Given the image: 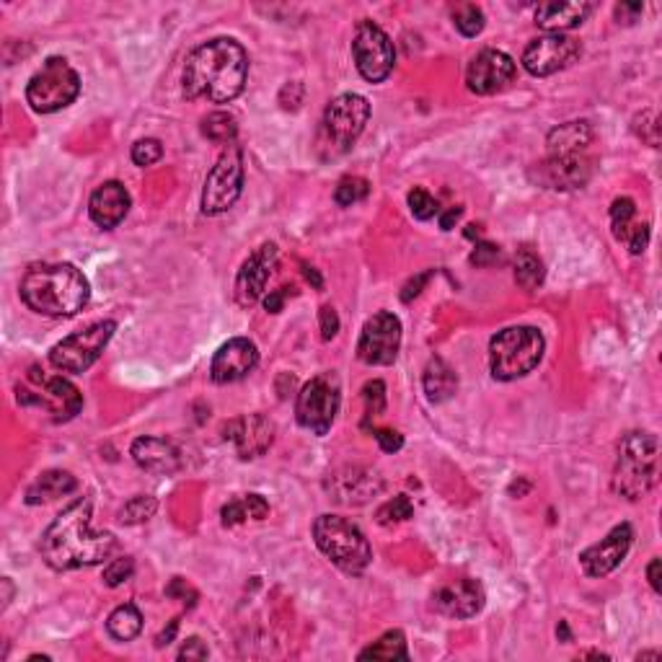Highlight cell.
<instances>
[{
	"label": "cell",
	"instance_id": "f907efd6",
	"mask_svg": "<svg viewBox=\"0 0 662 662\" xmlns=\"http://www.w3.org/2000/svg\"><path fill=\"white\" fill-rule=\"evenodd\" d=\"M288 290L293 288H280V290H272V293L264 298V308H267L269 313H280L282 306H285V298H288Z\"/></svg>",
	"mask_w": 662,
	"mask_h": 662
},
{
	"label": "cell",
	"instance_id": "681fc988",
	"mask_svg": "<svg viewBox=\"0 0 662 662\" xmlns=\"http://www.w3.org/2000/svg\"><path fill=\"white\" fill-rule=\"evenodd\" d=\"M642 11V3H621V6H616V19H619V24H634L642 16Z\"/></svg>",
	"mask_w": 662,
	"mask_h": 662
},
{
	"label": "cell",
	"instance_id": "680465c9",
	"mask_svg": "<svg viewBox=\"0 0 662 662\" xmlns=\"http://www.w3.org/2000/svg\"><path fill=\"white\" fill-rule=\"evenodd\" d=\"M637 660H660V652H642L637 655Z\"/></svg>",
	"mask_w": 662,
	"mask_h": 662
},
{
	"label": "cell",
	"instance_id": "ab89813d",
	"mask_svg": "<svg viewBox=\"0 0 662 662\" xmlns=\"http://www.w3.org/2000/svg\"><path fill=\"white\" fill-rule=\"evenodd\" d=\"M637 220V205H634V200L631 197H619V200L613 202L611 205V228H613V236L621 238L624 236V231L629 228L631 223Z\"/></svg>",
	"mask_w": 662,
	"mask_h": 662
},
{
	"label": "cell",
	"instance_id": "cb8c5ba5",
	"mask_svg": "<svg viewBox=\"0 0 662 662\" xmlns=\"http://www.w3.org/2000/svg\"><path fill=\"white\" fill-rule=\"evenodd\" d=\"M127 213H130V192L125 189V184L104 182L91 194L88 215H91V220H94L99 228H104V231L117 228V225L127 218Z\"/></svg>",
	"mask_w": 662,
	"mask_h": 662
},
{
	"label": "cell",
	"instance_id": "d6986e66",
	"mask_svg": "<svg viewBox=\"0 0 662 662\" xmlns=\"http://www.w3.org/2000/svg\"><path fill=\"white\" fill-rule=\"evenodd\" d=\"M631 541H634V531H631L629 523L616 525L611 533H608L603 541L588 546V549L580 554L582 572L588 577H606L611 575L613 569L619 567L626 559L631 549Z\"/></svg>",
	"mask_w": 662,
	"mask_h": 662
},
{
	"label": "cell",
	"instance_id": "8992f818",
	"mask_svg": "<svg viewBox=\"0 0 662 662\" xmlns=\"http://www.w3.org/2000/svg\"><path fill=\"white\" fill-rule=\"evenodd\" d=\"M313 541L321 554L331 559L347 575H363L368 564L373 562V549H370L365 533L339 515H321L313 523Z\"/></svg>",
	"mask_w": 662,
	"mask_h": 662
},
{
	"label": "cell",
	"instance_id": "f35d334b",
	"mask_svg": "<svg viewBox=\"0 0 662 662\" xmlns=\"http://www.w3.org/2000/svg\"><path fill=\"white\" fill-rule=\"evenodd\" d=\"M412 515H414L412 500H409L406 494H399V497H394V500L386 502V505L378 510V523L396 525V523H404V520H409Z\"/></svg>",
	"mask_w": 662,
	"mask_h": 662
},
{
	"label": "cell",
	"instance_id": "f5cc1de1",
	"mask_svg": "<svg viewBox=\"0 0 662 662\" xmlns=\"http://www.w3.org/2000/svg\"><path fill=\"white\" fill-rule=\"evenodd\" d=\"M647 580H650V585H652V590H655V593H662V585H660V559H652L650 562V567H647Z\"/></svg>",
	"mask_w": 662,
	"mask_h": 662
},
{
	"label": "cell",
	"instance_id": "5b68a950",
	"mask_svg": "<svg viewBox=\"0 0 662 662\" xmlns=\"http://www.w3.org/2000/svg\"><path fill=\"white\" fill-rule=\"evenodd\" d=\"M544 350V334L536 326H510L489 342V370L497 381H518L538 368Z\"/></svg>",
	"mask_w": 662,
	"mask_h": 662
},
{
	"label": "cell",
	"instance_id": "db71d44e",
	"mask_svg": "<svg viewBox=\"0 0 662 662\" xmlns=\"http://www.w3.org/2000/svg\"><path fill=\"white\" fill-rule=\"evenodd\" d=\"M461 218H463V207H450L448 213L440 218V228H443V231H450V228H453V225H456Z\"/></svg>",
	"mask_w": 662,
	"mask_h": 662
},
{
	"label": "cell",
	"instance_id": "7a4b0ae2",
	"mask_svg": "<svg viewBox=\"0 0 662 662\" xmlns=\"http://www.w3.org/2000/svg\"><path fill=\"white\" fill-rule=\"evenodd\" d=\"M249 78V55L236 39L218 37L189 52L184 63L182 88L192 101L228 104L236 99Z\"/></svg>",
	"mask_w": 662,
	"mask_h": 662
},
{
	"label": "cell",
	"instance_id": "7bdbcfd3",
	"mask_svg": "<svg viewBox=\"0 0 662 662\" xmlns=\"http://www.w3.org/2000/svg\"><path fill=\"white\" fill-rule=\"evenodd\" d=\"M132 575H135V562H132L130 556H119V559H112L107 569H104V582H107L109 588H119Z\"/></svg>",
	"mask_w": 662,
	"mask_h": 662
},
{
	"label": "cell",
	"instance_id": "f546056e",
	"mask_svg": "<svg viewBox=\"0 0 662 662\" xmlns=\"http://www.w3.org/2000/svg\"><path fill=\"white\" fill-rule=\"evenodd\" d=\"M269 515V505L262 494H246L241 500H233L220 510V518H223L225 528H233V525L244 523V520H264Z\"/></svg>",
	"mask_w": 662,
	"mask_h": 662
},
{
	"label": "cell",
	"instance_id": "bcb514c9",
	"mask_svg": "<svg viewBox=\"0 0 662 662\" xmlns=\"http://www.w3.org/2000/svg\"><path fill=\"white\" fill-rule=\"evenodd\" d=\"M373 438L378 440L381 450H386V453H399L404 448V435H399L396 430H373Z\"/></svg>",
	"mask_w": 662,
	"mask_h": 662
},
{
	"label": "cell",
	"instance_id": "5bb4252c",
	"mask_svg": "<svg viewBox=\"0 0 662 662\" xmlns=\"http://www.w3.org/2000/svg\"><path fill=\"white\" fill-rule=\"evenodd\" d=\"M370 119V104L365 96L360 94H342L337 99L329 101V107L324 112V132L329 140L339 148H350L360 135H363L365 125Z\"/></svg>",
	"mask_w": 662,
	"mask_h": 662
},
{
	"label": "cell",
	"instance_id": "9f6ffc18",
	"mask_svg": "<svg viewBox=\"0 0 662 662\" xmlns=\"http://www.w3.org/2000/svg\"><path fill=\"white\" fill-rule=\"evenodd\" d=\"M176 629H179V619H174V621H171L169 631H163L161 637H158V647H163V644H171V639H174Z\"/></svg>",
	"mask_w": 662,
	"mask_h": 662
},
{
	"label": "cell",
	"instance_id": "484cf974",
	"mask_svg": "<svg viewBox=\"0 0 662 662\" xmlns=\"http://www.w3.org/2000/svg\"><path fill=\"white\" fill-rule=\"evenodd\" d=\"M590 13V3H544L536 8V24L546 29V34H564L585 24Z\"/></svg>",
	"mask_w": 662,
	"mask_h": 662
},
{
	"label": "cell",
	"instance_id": "9c48e42d",
	"mask_svg": "<svg viewBox=\"0 0 662 662\" xmlns=\"http://www.w3.org/2000/svg\"><path fill=\"white\" fill-rule=\"evenodd\" d=\"M114 331H117L114 321H96L88 329L75 331L52 347L50 363L63 373H86L99 360L101 352L107 350Z\"/></svg>",
	"mask_w": 662,
	"mask_h": 662
},
{
	"label": "cell",
	"instance_id": "44dd1931",
	"mask_svg": "<svg viewBox=\"0 0 662 662\" xmlns=\"http://www.w3.org/2000/svg\"><path fill=\"white\" fill-rule=\"evenodd\" d=\"M326 489L337 502L342 505H365L381 494L383 479L375 471L360 469V466H344V469L334 471L326 481Z\"/></svg>",
	"mask_w": 662,
	"mask_h": 662
},
{
	"label": "cell",
	"instance_id": "3957f363",
	"mask_svg": "<svg viewBox=\"0 0 662 662\" xmlns=\"http://www.w3.org/2000/svg\"><path fill=\"white\" fill-rule=\"evenodd\" d=\"M21 300L42 316H75L91 298L86 275L73 264H34L21 280Z\"/></svg>",
	"mask_w": 662,
	"mask_h": 662
},
{
	"label": "cell",
	"instance_id": "7402d4cb",
	"mask_svg": "<svg viewBox=\"0 0 662 662\" xmlns=\"http://www.w3.org/2000/svg\"><path fill=\"white\" fill-rule=\"evenodd\" d=\"M533 182L546 189H577L585 187L593 176V161L582 156L567 158H546L544 163H536L531 171Z\"/></svg>",
	"mask_w": 662,
	"mask_h": 662
},
{
	"label": "cell",
	"instance_id": "52a82bcc",
	"mask_svg": "<svg viewBox=\"0 0 662 662\" xmlns=\"http://www.w3.org/2000/svg\"><path fill=\"white\" fill-rule=\"evenodd\" d=\"M81 94V75L70 68L65 57H50L32 81L26 83V104L39 114H52L70 107Z\"/></svg>",
	"mask_w": 662,
	"mask_h": 662
},
{
	"label": "cell",
	"instance_id": "4fadbf2b",
	"mask_svg": "<svg viewBox=\"0 0 662 662\" xmlns=\"http://www.w3.org/2000/svg\"><path fill=\"white\" fill-rule=\"evenodd\" d=\"M399 347L401 321L391 311H381L365 321L360 342H357V357L365 365H394Z\"/></svg>",
	"mask_w": 662,
	"mask_h": 662
},
{
	"label": "cell",
	"instance_id": "1f68e13d",
	"mask_svg": "<svg viewBox=\"0 0 662 662\" xmlns=\"http://www.w3.org/2000/svg\"><path fill=\"white\" fill-rule=\"evenodd\" d=\"M360 660H381V662H394V660H409V650H406V639L399 629L386 631L378 642H373L368 650L360 652Z\"/></svg>",
	"mask_w": 662,
	"mask_h": 662
},
{
	"label": "cell",
	"instance_id": "7dc6e473",
	"mask_svg": "<svg viewBox=\"0 0 662 662\" xmlns=\"http://www.w3.org/2000/svg\"><path fill=\"white\" fill-rule=\"evenodd\" d=\"M319 321H321V337H324L326 342H329V339L337 337V331H339V316H337V311H334V308H331V306H324V308H321Z\"/></svg>",
	"mask_w": 662,
	"mask_h": 662
},
{
	"label": "cell",
	"instance_id": "ba28073f",
	"mask_svg": "<svg viewBox=\"0 0 662 662\" xmlns=\"http://www.w3.org/2000/svg\"><path fill=\"white\" fill-rule=\"evenodd\" d=\"M339 404H342V386L334 370L321 373L300 388L298 401H295V419L303 430L324 438L337 419Z\"/></svg>",
	"mask_w": 662,
	"mask_h": 662
},
{
	"label": "cell",
	"instance_id": "277c9868",
	"mask_svg": "<svg viewBox=\"0 0 662 662\" xmlns=\"http://www.w3.org/2000/svg\"><path fill=\"white\" fill-rule=\"evenodd\" d=\"M660 476V443L652 432H629L619 443L613 466V492L634 502L650 492Z\"/></svg>",
	"mask_w": 662,
	"mask_h": 662
},
{
	"label": "cell",
	"instance_id": "603a6c76",
	"mask_svg": "<svg viewBox=\"0 0 662 662\" xmlns=\"http://www.w3.org/2000/svg\"><path fill=\"white\" fill-rule=\"evenodd\" d=\"M432 608L448 619H471L484 608V590L479 582L469 577L448 582L432 593Z\"/></svg>",
	"mask_w": 662,
	"mask_h": 662
},
{
	"label": "cell",
	"instance_id": "e0dca14e",
	"mask_svg": "<svg viewBox=\"0 0 662 662\" xmlns=\"http://www.w3.org/2000/svg\"><path fill=\"white\" fill-rule=\"evenodd\" d=\"M223 438L236 445V453L244 461L264 456L272 443H275V422L264 414H244V417L231 419L223 427Z\"/></svg>",
	"mask_w": 662,
	"mask_h": 662
},
{
	"label": "cell",
	"instance_id": "74e56055",
	"mask_svg": "<svg viewBox=\"0 0 662 662\" xmlns=\"http://www.w3.org/2000/svg\"><path fill=\"white\" fill-rule=\"evenodd\" d=\"M365 399V427L370 425V419H378L386 412V383L383 381H370L363 388Z\"/></svg>",
	"mask_w": 662,
	"mask_h": 662
},
{
	"label": "cell",
	"instance_id": "83f0119b",
	"mask_svg": "<svg viewBox=\"0 0 662 662\" xmlns=\"http://www.w3.org/2000/svg\"><path fill=\"white\" fill-rule=\"evenodd\" d=\"M78 489V481L73 474L60 469L44 471L34 479V484L26 489V505H44V502H52L57 497H65V494L75 492Z\"/></svg>",
	"mask_w": 662,
	"mask_h": 662
},
{
	"label": "cell",
	"instance_id": "d6a6232c",
	"mask_svg": "<svg viewBox=\"0 0 662 662\" xmlns=\"http://www.w3.org/2000/svg\"><path fill=\"white\" fill-rule=\"evenodd\" d=\"M544 262L531 249H520L515 257V282L523 290H536L544 282Z\"/></svg>",
	"mask_w": 662,
	"mask_h": 662
},
{
	"label": "cell",
	"instance_id": "6da1fadb",
	"mask_svg": "<svg viewBox=\"0 0 662 662\" xmlns=\"http://www.w3.org/2000/svg\"><path fill=\"white\" fill-rule=\"evenodd\" d=\"M39 551L47 567L55 572H70L109 559L117 551V538L91 528V497H81L47 525Z\"/></svg>",
	"mask_w": 662,
	"mask_h": 662
},
{
	"label": "cell",
	"instance_id": "ac0fdd59",
	"mask_svg": "<svg viewBox=\"0 0 662 662\" xmlns=\"http://www.w3.org/2000/svg\"><path fill=\"white\" fill-rule=\"evenodd\" d=\"M277 267V246L262 244L244 264L236 275V303L241 308H251L267 290V282Z\"/></svg>",
	"mask_w": 662,
	"mask_h": 662
},
{
	"label": "cell",
	"instance_id": "816d5d0a",
	"mask_svg": "<svg viewBox=\"0 0 662 662\" xmlns=\"http://www.w3.org/2000/svg\"><path fill=\"white\" fill-rule=\"evenodd\" d=\"M430 275H432V272H422V275H419V277L409 280V285H406L404 293H401V300H404V303H409V300H412V298H417V295L422 293V285H425V282L430 280Z\"/></svg>",
	"mask_w": 662,
	"mask_h": 662
},
{
	"label": "cell",
	"instance_id": "836d02e7",
	"mask_svg": "<svg viewBox=\"0 0 662 662\" xmlns=\"http://www.w3.org/2000/svg\"><path fill=\"white\" fill-rule=\"evenodd\" d=\"M202 135L213 143H233L238 135L236 117L231 112H213L202 119Z\"/></svg>",
	"mask_w": 662,
	"mask_h": 662
},
{
	"label": "cell",
	"instance_id": "ee69618b",
	"mask_svg": "<svg viewBox=\"0 0 662 662\" xmlns=\"http://www.w3.org/2000/svg\"><path fill=\"white\" fill-rule=\"evenodd\" d=\"M619 241H624L626 249H629L634 257H639V254H644L647 244H650V225L637 223V220H634V223L626 228L624 236H621Z\"/></svg>",
	"mask_w": 662,
	"mask_h": 662
},
{
	"label": "cell",
	"instance_id": "9a60e30c",
	"mask_svg": "<svg viewBox=\"0 0 662 662\" xmlns=\"http://www.w3.org/2000/svg\"><path fill=\"white\" fill-rule=\"evenodd\" d=\"M582 55V44L567 34H544L533 39L523 52V68L536 78H549L569 68Z\"/></svg>",
	"mask_w": 662,
	"mask_h": 662
},
{
	"label": "cell",
	"instance_id": "b9f144b4",
	"mask_svg": "<svg viewBox=\"0 0 662 662\" xmlns=\"http://www.w3.org/2000/svg\"><path fill=\"white\" fill-rule=\"evenodd\" d=\"M163 158V145L156 138H143L132 145V163L145 169V166H153Z\"/></svg>",
	"mask_w": 662,
	"mask_h": 662
},
{
	"label": "cell",
	"instance_id": "8fae6325",
	"mask_svg": "<svg viewBox=\"0 0 662 662\" xmlns=\"http://www.w3.org/2000/svg\"><path fill=\"white\" fill-rule=\"evenodd\" d=\"M19 401L26 406H39L47 414H52L55 422H68L81 412L83 396L81 391L65 378H50L39 375V370L29 373V386H19Z\"/></svg>",
	"mask_w": 662,
	"mask_h": 662
},
{
	"label": "cell",
	"instance_id": "ffe728a7",
	"mask_svg": "<svg viewBox=\"0 0 662 662\" xmlns=\"http://www.w3.org/2000/svg\"><path fill=\"white\" fill-rule=\"evenodd\" d=\"M259 365L257 344L246 337L228 339V342L215 352L213 365H210V378L220 386L236 383L251 373Z\"/></svg>",
	"mask_w": 662,
	"mask_h": 662
},
{
	"label": "cell",
	"instance_id": "8d00e7d4",
	"mask_svg": "<svg viewBox=\"0 0 662 662\" xmlns=\"http://www.w3.org/2000/svg\"><path fill=\"white\" fill-rule=\"evenodd\" d=\"M453 24H456V29L463 34V37L471 39V37H479V34L484 32L487 19H484V11H481L479 6L466 3V6H461L456 13H453Z\"/></svg>",
	"mask_w": 662,
	"mask_h": 662
},
{
	"label": "cell",
	"instance_id": "30bf717a",
	"mask_svg": "<svg viewBox=\"0 0 662 662\" xmlns=\"http://www.w3.org/2000/svg\"><path fill=\"white\" fill-rule=\"evenodd\" d=\"M244 189V156L238 145H228L223 156L207 174L205 189H202V213L220 215L231 210Z\"/></svg>",
	"mask_w": 662,
	"mask_h": 662
},
{
	"label": "cell",
	"instance_id": "4316f807",
	"mask_svg": "<svg viewBox=\"0 0 662 662\" xmlns=\"http://www.w3.org/2000/svg\"><path fill=\"white\" fill-rule=\"evenodd\" d=\"M593 143V127L585 119H575L567 125H559L549 132L546 145H549V158L582 156L588 145Z\"/></svg>",
	"mask_w": 662,
	"mask_h": 662
},
{
	"label": "cell",
	"instance_id": "6f0895ef",
	"mask_svg": "<svg viewBox=\"0 0 662 662\" xmlns=\"http://www.w3.org/2000/svg\"><path fill=\"white\" fill-rule=\"evenodd\" d=\"M556 637L564 639V642H572V634H569V626L567 621H562V624L556 626Z\"/></svg>",
	"mask_w": 662,
	"mask_h": 662
},
{
	"label": "cell",
	"instance_id": "11a10c76",
	"mask_svg": "<svg viewBox=\"0 0 662 662\" xmlns=\"http://www.w3.org/2000/svg\"><path fill=\"white\" fill-rule=\"evenodd\" d=\"M303 275H306L308 282H313V288H316V290L324 288V280L319 277V272H316L313 267H308V264H303Z\"/></svg>",
	"mask_w": 662,
	"mask_h": 662
},
{
	"label": "cell",
	"instance_id": "c3c4849f",
	"mask_svg": "<svg viewBox=\"0 0 662 662\" xmlns=\"http://www.w3.org/2000/svg\"><path fill=\"white\" fill-rule=\"evenodd\" d=\"M210 650L200 637H192L184 642V647L179 650V660H207Z\"/></svg>",
	"mask_w": 662,
	"mask_h": 662
},
{
	"label": "cell",
	"instance_id": "2e32d148",
	"mask_svg": "<svg viewBox=\"0 0 662 662\" xmlns=\"http://www.w3.org/2000/svg\"><path fill=\"white\" fill-rule=\"evenodd\" d=\"M518 65L507 52L481 50L466 68V83L474 94L492 96L513 81Z\"/></svg>",
	"mask_w": 662,
	"mask_h": 662
},
{
	"label": "cell",
	"instance_id": "f1b7e54d",
	"mask_svg": "<svg viewBox=\"0 0 662 662\" xmlns=\"http://www.w3.org/2000/svg\"><path fill=\"white\" fill-rule=\"evenodd\" d=\"M422 386H425V394L432 404H443V401L456 396L458 375L443 357H432L425 368V375H422Z\"/></svg>",
	"mask_w": 662,
	"mask_h": 662
},
{
	"label": "cell",
	"instance_id": "f6af8a7d",
	"mask_svg": "<svg viewBox=\"0 0 662 662\" xmlns=\"http://www.w3.org/2000/svg\"><path fill=\"white\" fill-rule=\"evenodd\" d=\"M497 262H502L500 246L476 244L474 254H471V264H476V267H492V264H497Z\"/></svg>",
	"mask_w": 662,
	"mask_h": 662
},
{
	"label": "cell",
	"instance_id": "7c38bea8",
	"mask_svg": "<svg viewBox=\"0 0 662 662\" xmlns=\"http://www.w3.org/2000/svg\"><path fill=\"white\" fill-rule=\"evenodd\" d=\"M352 57H355L357 73L368 83L386 81L396 65L394 42L373 21H360L357 24L355 39H352Z\"/></svg>",
	"mask_w": 662,
	"mask_h": 662
},
{
	"label": "cell",
	"instance_id": "d4e9b609",
	"mask_svg": "<svg viewBox=\"0 0 662 662\" xmlns=\"http://www.w3.org/2000/svg\"><path fill=\"white\" fill-rule=\"evenodd\" d=\"M130 453L140 469L150 471V474L171 476L182 469V456H179L176 445L163 438H138L132 443Z\"/></svg>",
	"mask_w": 662,
	"mask_h": 662
},
{
	"label": "cell",
	"instance_id": "60d3db41",
	"mask_svg": "<svg viewBox=\"0 0 662 662\" xmlns=\"http://www.w3.org/2000/svg\"><path fill=\"white\" fill-rule=\"evenodd\" d=\"M409 210H412V215L417 220H430L440 213L438 200L422 187H414L412 192H409Z\"/></svg>",
	"mask_w": 662,
	"mask_h": 662
},
{
	"label": "cell",
	"instance_id": "e575fe53",
	"mask_svg": "<svg viewBox=\"0 0 662 662\" xmlns=\"http://www.w3.org/2000/svg\"><path fill=\"white\" fill-rule=\"evenodd\" d=\"M156 510H158L156 497H150V494H138V497H132V500L119 510V520L125 525H138L153 518Z\"/></svg>",
	"mask_w": 662,
	"mask_h": 662
},
{
	"label": "cell",
	"instance_id": "d590c367",
	"mask_svg": "<svg viewBox=\"0 0 662 662\" xmlns=\"http://www.w3.org/2000/svg\"><path fill=\"white\" fill-rule=\"evenodd\" d=\"M368 192L370 184L365 182L363 176H344L342 182L337 184V189H334V200L342 207H352L357 205V202H363L365 197H368Z\"/></svg>",
	"mask_w": 662,
	"mask_h": 662
},
{
	"label": "cell",
	"instance_id": "4dcf8cb0",
	"mask_svg": "<svg viewBox=\"0 0 662 662\" xmlns=\"http://www.w3.org/2000/svg\"><path fill=\"white\" fill-rule=\"evenodd\" d=\"M107 631L117 642H132L143 631V613L132 603L114 608L107 619Z\"/></svg>",
	"mask_w": 662,
	"mask_h": 662
}]
</instances>
